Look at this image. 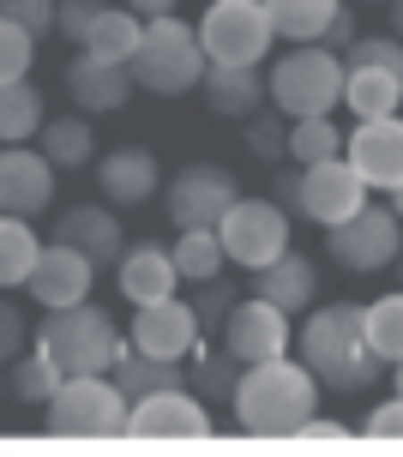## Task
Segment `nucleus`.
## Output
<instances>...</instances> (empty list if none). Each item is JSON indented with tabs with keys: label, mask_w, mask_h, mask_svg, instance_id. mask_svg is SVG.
<instances>
[{
	"label": "nucleus",
	"mask_w": 403,
	"mask_h": 457,
	"mask_svg": "<svg viewBox=\"0 0 403 457\" xmlns=\"http://www.w3.org/2000/svg\"><path fill=\"white\" fill-rule=\"evenodd\" d=\"M356 434L349 421H337V415H307L301 428H295V439H332V445H343V439Z\"/></svg>",
	"instance_id": "nucleus-44"
},
{
	"label": "nucleus",
	"mask_w": 403,
	"mask_h": 457,
	"mask_svg": "<svg viewBox=\"0 0 403 457\" xmlns=\"http://www.w3.org/2000/svg\"><path fill=\"white\" fill-rule=\"evenodd\" d=\"M391 265H398V277H403V247H398V259H391Z\"/></svg>",
	"instance_id": "nucleus-51"
},
{
	"label": "nucleus",
	"mask_w": 403,
	"mask_h": 457,
	"mask_svg": "<svg viewBox=\"0 0 403 457\" xmlns=\"http://www.w3.org/2000/svg\"><path fill=\"white\" fill-rule=\"evenodd\" d=\"M361 205H367V187H361V175L343 157H325V162H307V169H301L295 217L332 228V223H343V217H356Z\"/></svg>",
	"instance_id": "nucleus-13"
},
{
	"label": "nucleus",
	"mask_w": 403,
	"mask_h": 457,
	"mask_svg": "<svg viewBox=\"0 0 403 457\" xmlns=\"http://www.w3.org/2000/svg\"><path fill=\"white\" fill-rule=\"evenodd\" d=\"M43 133V91L30 79H6L0 85V145H24Z\"/></svg>",
	"instance_id": "nucleus-30"
},
{
	"label": "nucleus",
	"mask_w": 403,
	"mask_h": 457,
	"mask_svg": "<svg viewBox=\"0 0 403 457\" xmlns=\"http://www.w3.org/2000/svg\"><path fill=\"white\" fill-rule=\"evenodd\" d=\"M271 199L283 211H295V199H301V169H277V181H271Z\"/></svg>",
	"instance_id": "nucleus-46"
},
{
	"label": "nucleus",
	"mask_w": 403,
	"mask_h": 457,
	"mask_svg": "<svg viewBox=\"0 0 403 457\" xmlns=\"http://www.w3.org/2000/svg\"><path fill=\"white\" fill-rule=\"evenodd\" d=\"M181 0H127V12H139V19H163V12H175Z\"/></svg>",
	"instance_id": "nucleus-47"
},
{
	"label": "nucleus",
	"mask_w": 403,
	"mask_h": 457,
	"mask_svg": "<svg viewBox=\"0 0 403 457\" xmlns=\"http://www.w3.org/2000/svg\"><path fill=\"white\" fill-rule=\"evenodd\" d=\"M343 61H374V67H385L391 79H403V43L398 37H356V43L343 48Z\"/></svg>",
	"instance_id": "nucleus-38"
},
{
	"label": "nucleus",
	"mask_w": 403,
	"mask_h": 457,
	"mask_svg": "<svg viewBox=\"0 0 403 457\" xmlns=\"http://www.w3.org/2000/svg\"><path fill=\"white\" fill-rule=\"evenodd\" d=\"M97 187H103V205H151L163 193V169H157V151L145 145H121L109 157H97Z\"/></svg>",
	"instance_id": "nucleus-18"
},
{
	"label": "nucleus",
	"mask_w": 403,
	"mask_h": 457,
	"mask_svg": "<svg viewBox=\"0 0 403 457\" xmlns=\"http://www.w3.org/2000/svg\"><path fill=\"white\" fill-rule=\"evenodd\" d=\"M61 379H67V373H61V367L48 361L43 349H24V355H13V373H6V391L19 397L24 410H43L48 397L61 391Z\"/></svg>",
	"instance_id": "nucleus-32"
},
{
	"label": "nucleus",
	"mask_w": 403,
	"mask_h": 457,
	"mask_svg": "<svg viewBox=\"0 0 403 457\" xmlns=\"http://www.w3.org/2000/svg\"><path fill=\"white\" fill-rule=\"evenodd\" d=\"M283 109H253L247 114V145L259 151L265 162H283Z\"/></svg>",
	"instance_id": "nucleus-37"
},
{
	"label": "nucleus",
	"mask_w": 403,
	"mask_h": 457,
	"mask_svg": "<svg viewBox=\"0 0 403 457\" xmlns=\"http://www.w3.org/2000/svg\"><path fill=\"white\" fill-rule=\"evenodd\" d=\"M121 325L103 313V307H90V301H72V307H48L43 313V331H37V349H43L48 361L61 367V373H109L114 355H121Z\"/></svg>",
	"instance_id": "nucleus-4"
},
{
	"label": "nucleus",
	"mask_w": 403,
	"mask_h": 457,
	"mask_svg": "<svg viewBox=\"0 0 403 457\" xmlns=\"http://www.w3.org/2000/svg\"><path fill=\"white\" fill-rule=\"evenodd\" d=\"M343 162L361 175L367 193H391L403 181V114L356 120V133L343 138Z\"/></svg>",
	"instance_id": "nucleus-11"
},
{
	"label": "nucleus",
	"mask_w": 403,
	"mask_h": 457,
	"mask_svg": "<svg viewBox=\"0 0 403 457\" xmlns=\"http://www.w3.org/2000/svg\"><path fill=\"white\" fill-rule=\"evenodd\" d=\"M217 241H223L229 265L265 271L277 253H290V211L277 205V199H235L217 217Z\"/></svg>",
	"instance_id": "nucleus-8"
},
{
	"label": "nucleus",
	"mask_w": 403,
	"mask_h": 457,
	"mask_svg": "<svg viewBox=\"0 0 403 457\" xmlns=\"http://www.w3.org/2000/svg\"><path fill=\"white\" fill-rule=\"evenodd\" d=\"M343 109L356 114V120L403 114V79H391L374 61H343Z\"/></svg>",
	"instance_id": "nucleus-23"
},
{
	"label": "nucleus",
	"mask_w": 403,
	"mask_h": 457,
	"mask_svg": "<svg viewBox=\"0 0 403 457\" xmlns=\"http://www.w3.org/2000/svg\"><path fill=\"white\" fill-rule=\"evenodd\" d=\"M139 30H145L139 12H127V6H103L79 48L97 54V61H121V67H127V61H133V48H139Z\"/></svg>",
	"instance_id": "nucleus-27"
},
{
	"label": "nucleus",
	"mask_w": 403,
	"mask_h": 457,
	"mask_svg": "<svg viewBox=\"0 0 403 457\" xmlns=\"http://www.w3.org/2000/svg\"><path fill=\"white\" fill-rule=\"evenodd\" d=\"M259 6H265V19H271V37H283V43H319L343 0H259Z\"/></svg>",
	"instance_id": "nucleus-26"
},
{
	"label": "nucleus",
	"mask_w": 403,
	"mask_h": 457,
	"mask_svg": "<svg viewBox=\"0 0 403 457\" xmlns=\"http://www.w3.org/2000/svg\"><path fill=\"white\" fill-rule=\"evenodd\" d=\"M103 6H109V0H55V30H61L67 43H85V30L97 24Z\"/></svg>",
	"instance_id": "nucleus-39"
},
{
	"label": "nucleus",
	"mask_w": 403,
	"mask_h": 457,
	"mask_svg": "<svg viewBox=\"0 0 403 457\" xmlns=\"http://www.w3.org/2000/svg\"><path fill=\"white\" fill-rule=\"evenodd\" d=\"M223 349L235 361H271V355H290L295 349V325L283 307H271V301H241V307H229L223 320Z\"/></svg>",
	"instance_id": "nucleus-14"
},
{
	"label": "nucleus",
	"mask_w": 403,
	"mask_h": 457,
	"mask_svg": "<svg viewBox=\"0 0 403 457\" xmlns=\"http://www.w3.org/2000/svg\"><path fill=\"white\" fill-rule=\"evenodd\" d=\"M235 199H241V187H235V175L217 169V162H187L175 181L163 187V211H169L175 228H217V217H223Z\"/></svg>",
	"instance_id": "nucleus-10"
},
{
	"label": "nucleus",
	"mask_w": 403,
	"mask_h": 457,
	"mask_svg": "<svg viewBox=\"0 0 403 457\" xmlns=\"http://www.w3.org/2000/svg\"><path fill=\"white\" fill-rule=\"evenodd\" d=\"M193 30H199V48L211 67H259L277 43L259 0H211Z\"/></svg>",
	"instance_id": "nucleus-7"
},
{
	"label": "nucleus",
	"mask_w": 403,
	"mask_h": 457,
	"mask_svg": "<svg viewBox=\"0 0 403 457\" xmlns=\"http://www.w3.org/2000/svg\"><path fill=\"white\" fill-rule=\"evenodd\" d=\"M187 391H199V397H235V379H241V361L229 355V349H211V355H187Z\"/></svg>",
	"instance_id": "nucleus-35"
},
{
	"label": "nucleus",
	"mask_w": 403,
	"mask_h": 457,
	"mask_svg": "<svg viewBox=\"0 0 403 457\" xmlns=\"http://www.w3.org/2000/svg\"><path fill=\"white\" fill-rule=\"evenodd\" d=\"M205 434H211V410L187 386L127 403V439H205Z\"/></svg>",
	"instance_id": "nucleus-12"
},
{
	"label": "nucleus",
	"mask_w": 403,
	"mask_h": 457,
	"mask_svg": "<svg viewBox=\"0 0 403 457\" xmlns=\"http://www.w3.org/2000/svg\"><path fill=\"white\" fill-rule=\"evenodd\" d=\"M0 19H13L30 37H48L55 30V0H0Z\"/></svg>",
	"instance_id": "nucleus-40"
},
{
	"label": "nucleus",
	"mask_w": 403,
	"mask_h": 457,
	"mask_svg": "<svg viewBox=\"0 0 403 457\" xmlns=\"http://www.w3.org/2000/svg\"><path fill=\"white\" fill-rule=\"evenodd\" d=\"M283 157H290L295 169H307V162H325V157H343V133H337V120H332V114H307V120H290Z\"/></svg>",
	"instance_id": "nucleus-34"
},
{
	"label": "nucleus",
	"mask_w": 403,
	"mask_h": 457,
	"mask_svg": "<svg viewBox=\"0 0 403 457\" xmlns=\"http://www.w3.org/2000/svg\"><path fill=\"white\" fill-rule=\"evenodd\" d=\"M253 295L259 301H271V307H283V313H307L319 301V265L307 259V253H277L265 271H253Z\"/></svg>",
	"instance_id": "nucleus-22"
},
{
	"label": "nucleus",
	"mask_w": 403,
	"mask_h": 457,
	"mask_svg": "<svg viewBox=\"0 0 403 457\" xmlns=\"http://www.w3.org/2000/svg\"><path fill=\"white\" fill-rule=\"evenodd\" d=\"M43 157L55 169H85L97 157V127H90V114H55L43 120Z\"/></svg>",
	"instance_id": "nucleus-28"
},
{
	"label": "nucleus",
	"mask_w": 403,
	"mask_h": 457,
	"mask_svg": "<svg viewBox=\"0 0 403 457\" xmlns=\"http://www.w3.org/2000/svg\"><path fill=\"white\" fill-rule=\"evenodd\" d=\"M199 289V301H193V313H199V331L205 325H223L229 307H235V289H229L223 277H211V283H193Z\"/></svg>",
	"instance_id": "nucleus-41"
},
{
	"label": "nucleus",
	"mask_w": 403,
	"mask_h": 457,
	"mask_svg": "<svg viewBox=\"0 0 403 457\" xmlns=\"http://www.w3.org/2000/svg\"><path fill=\"white\" fill-rule=\"evenodd\" d=\"M385 199H391V211H398V223H403V181L391 187V193H385Z\"/></svg>",
	"instance_id": "nucleus-49"
},
{
	"label": "nucleus",
	"mask_w": 403,
	"mask_h": 457,
	"mask_svg": "<svg viewBox=\"0 0 403 457\" xmlns=\"http://www.w3.org/2000/svg\"><path fill=\"white\" fill-rule=\"evenodd\" d=\"M391 391L403 397V361H391Z\"/></svg>",
	"instance_id": "nucleus-50"
},
{
	"label": "nucleus",
	"mask_w": 403,
	"mask_h": 457,
	"mask_svg": "<svg viewBox=\"0 0 403 457\" xmlns=\"http://www.w3.org/2000/svg\"><path fill=\"white\" fill-rule=\"evenodd\" d=\"M24 313H19V301H0V367L13 361V355H24Z\"/></svg>",
	"instance_id": "nucleus-43"
},
{
	"label": "nucleus",
	"mask_w": 403,
	"mask_h": 457,
	"mask_svg": "<svg viewBox=\"0 0 403 457\" xmlns=\"http://www.w3.org/2000/svg\"><path fill=\"white\" fill-rule=\"evenodd\" d=\"M385 6H391V37L403 43V0H385Z\"/></svg>",
	"instance_id": "nucleus-48"
},
{
	"label": "nucleus",
	"mask_w": 403,
	"mask_h": 457,
	"mask_svg": "<svg viewBox=\"0 0 403 457\" xmlns=\"http://www.w3.org/2000/svg\"><path fill=\"white\" fill-rule=\"evenodd\" d=\"M90 283H97V265H90L85 253L61 247V241H48V247L37 253L30 277H24V289H30V301H43V313H48V307L90 301Z\"/></svg>",
	"instance_id": "nucleus-17"
},
{
	"label": "nucleus",
	"mask_w": 403,
	"mask_h": 457,
	"mask_svg": "<svg viewBox=\"0 0 403 457\" xmlns=\"http://www.w3.org/2000/svg\"><path fill=\"white\" fill-rule=\"evenodd\" d=\"M0 391H6V379H0Z\"/></svg>",
	"instance_id": "nucleus-53"
},
{
	"label": "nucleus",
	"mask_w": 403,
	"mask_h": 457,
	"mask_svg": "<svg viewBox=\"0 0 403 457\" xmlns=\"http://www.w3.org/2000/svg\"><path fill=\"white\" fill-rule=\"evenodd\" d=\"M295 349H301V367L332 391H367L374 379H380V355L367 349L356 301L307 307V325L295 331Z\"/></svg>",
	"instance_id": "nucleus-2"
},
{
	"label": "nucleus",
	"mask_w": 403,
	"mask_h": 457,
	"mask_svg": "<svg viewBox=\"0 0 403 457\" xmlns=\"http://www.w3.org/2000/svg\"><path fill=\"white\" fill-rule=\"evenodd\" d=\"M398 247H403L398 211L374 205V199H367L356 217H343V223L325 228V253H332V265H343V271H356V277L385 271V265L398 259Z\"/></svg>",
	"instance_id": "nucleus-9"
},
{
	"label": "nucleus",
	"mask_w": 403,
	"mask_h": 457,
	"mask_svg": "<svg viewBox=\"0 0 403 457\" xmlns=\"http://www.w3.org/2000/svg\"><path fill=\"white\" fill-rule=\"evenodd\" d=\"M235 421L253 439H295V428L314 415L319 403V379L290 355H271V361H247L235 379Z\"/></svg>",
	"instance_id": "nucleus-1"
},
{
	"label": "nucleus",
	"mask_w": 403,
	"mask_h": 457,
	"mask_svg": "<svg viewBox=\"0 0 403 457\" xmlns=\"http://www.w3.org/2000/svg\"><path fill=\"white\" fill-rule=\"evenodd\" d=\"M37 253H43V241H37L30 217L0 211V289H24V277H30V265H37Z\"/></svg>",
	"instance_id": "nucleus-31"
},
{
	"label": "nucleus",
	"mask_w": 403,
	"mask_h": 457,
	"mask_svg": "<svg viewBox=\"0 0 403 457\" xmlns=\"http://www.w3.org/2000/svg\"><path fill=\"white\" fill-rule=\"evenodd\" d=\"M199 91H205V103H211V114L247 120L253 109H265V72L259 67H205Z\"/></svg>",
	"instance_id": "nucleus-24"
},
{
	"label": "nucleus",
	"mask_w": 403,
	"mask_h": 457,
	"mask_svg": "<svg viewBox=\"0 0 403 457\" xmlns=\"http://www.w3.org/2000/svg\"><path fill=\"white\" fill-rule=\"evenodd\" d=\"M175 277L181 283H211V277H223V241H217V228H175Z\"/></svg>",
	"instance_id": "nucleus-29"
},
{
	"label": "nucleus",
	"mask_w": 403,
	"mask_h": 457,
	"mask_svg": "<svg viewBox=\"0 0 403 457\" xmlns=\"http://www.w3.org/2000/svg\"><path fill=\"white\" fill-rule=\"evenodd\" d=\"M367 6H385V0H367Z\"/></svg>",
	"instance_id": "nucleus-52"
},
{
	"label": "nucleus",
	"mask_w": 403,
	"mask_h": 457,
	"mask_svg": "<svg viewBox=\"0 0 403 457\" xmlns=\"http://www.w3.org/2000/svg\"><path fill=\"white\" fill-rule=\"evenodd\" d=\"M114 289H121V301H133V307L169 301L181 289L169 247H163V241H133V247H121V259H114Z\"/></svg>",
	"instance_id": "nucleus-19"
},
{
	"label": "nucleus",
	"mask_w": 403,
	"mask_h": 457,
	"mask_svg": "<svg viewBox=\"0 0 403 457\" xmlns=\"http://www.w3.org/2000/svg\"><path fill=\"white\" fill-rule=\"evenodd\" d=\"M205 48H199V30L187 19H175V12H163V19H145V30H139V48L133 61H127V72H133L139 91L151 96H187L199 91L205 79Z\"/></svg>",
	"instance_id": "nucleus-3"
},
{
	"label": "nucleus",
	"mask_w": 403,
	"mask_h": 457,
	"mask_svg": "<svg viewBox=\"0 0 403 457\" xmlns=\"http://www.w3.org/2000/svg\"><path fill=\"white\" fill-rule=\"evenodd\" d=\"M43 421L55 439H114L127 434V397L109 373H72L43 403Z\"/></svg>",
	"instance_id": "nucleus-6"
},
{
	"label": "nucleus",
	"mask_w": 403,
	"mask_h": 457,
	"mask_svg": "<svg viewBox=\"0 0 403 457\" xmlns=\"http://www.w3.org/2000/svg\"><path fill=\"white\" fill-rule=\"evenodd\" d=\"M361 434H367V439H403V397H398V391H391L385 403H374V410H367Z\"/></svg>",
	"instance_id": "nucleus-42"
},
{
	"label": "nucleus",
	"mask_w": 403,
	"mask_h": 457,
	"mask_svg": "<svg viewBox=\"0 0 403 457\" xmlns=\"http://www.w3.org/2000/svg\"><path fill=\"white\" fill-rule=\"evenodd\" d=\"M265 96L283 109V120H307V114L343 109V54H332L325 43H295L265 72Z\"/></svg>",
	"instance_id": "nucleus-5"
},
{
	"label": "nucleus",
	"mask_w": 403,
	"mask_h": 457,
	"mask_svg": "<svg viewBox=\"0 0 403 457\" xmlns=\"http://www.w3.org/2000/svg\"><path fill=\"white\" fill-rule=\"evenodd\" d=\"M199 313H193V301H151V307H133V331L127 343L145 349V355H163V361H187L193 349H199Z\"/></svg>",
	"instance_id": "nucleus-15"
},
{
	"label": "nucleus",
	"mask_w": 403,
	"mask_h": 457,
	"mask_svg": "<svg viewBox=\"0 0 403 457\" xmlns=\"http://www.w3.org/2000/svg\"><path fill=\"white\" fill-rule=\"evenodd\" d=\"M361 331H367V349L380 355V367L403 361V289L367 301V307H361Z\"/></svg>",
	"instance_id": "nucleus-33"
},
{
	"label": "nucleus",
	"mask_w": 403,
	"mask_h": 457,
	"mask_svg": "<svg viewBox=\"0 0 403 457\" xmlns=\"http://www.w3.org/2000/svg\"><path fill=\"white\" fill-rule=\"evenodd\" d=\"M133 72L121 67V61H97V54H79L67 67V96H72V109H85L90 120L97 114H121L127 103H133Z\"/></svg>",
	"instance_id": "nucleus-20"
},
{
	"label": "nucleus",
	"mask_w": 403,
	"mask_h": 457,
	"mask_svg": "<svg viewBox=\"0 0 403 457\" xmlns=\"http://www.w3.org/2000/svg\"><path fill=\"white\" fill-rule=\"evenodd\" d=\"M55 241H61V247H72V253H85L97 271H103V265H114V259H121V247H127L114 205H67L61 217H55Z\"/></svg>",
	"instance_id": "nucleus-21"
},
{
	"label": "nucleus",
	"mask_w": 403,
	"mask_h": 457,
	"mask_svg": "<svg viewBox=\"0 0 403 457\" xmlns=\"http://www.w3.org/2000/svg\"><path fill=\"white\" fill-rule=\"evenodd\" d=\"M356 37H361V30H356V12H349V6H337V12H332V24H325V37H319V43L332 48V54H343V48L356 43Z\"/></svg>",
	"instance_id": "nucleus-45"
},
{
	"label": "nucleus",
	"mask_w": 403,
	"mask_h": 457,
	"mask_svg": "<svg viewBox=\"0 0 403 457\" xmlns=\"http://www.w3.org/2000/svg\"><path fill=\"white\" fill-rule=\"evenodd\" d=\"M55 199V162L30 145H0V211L43 217Z\"/></svg>",
	"instance_id": "nucleus-16"
},
{
	"label": "nucleus",
	"mask_w": 403,
	"mask_h": 457,
	"mask_svg": "<svg viewBox=\"0 0 403 457\" xmlns=\"http://www.w3.org/2000/svg\"><path fill=\"white\" fill-rule=\"evenodd\" d=\"M30 61H37V37L19 30L13 19H0V85L6 79H30Z\"/></svg>",
	"instance_id": "nucleus-36"
},
{
	"label": "nucleus",
	"mask_w": 403,
	"mask_h": 457,
	"mask_svg": "<svg viewBox=\"0 0 403 457\" xmlns=\"http://www.w3.org/2000/svg\"><path fill=\"white\" fill-rule=\"evenodd\" d=\"M109 379L121 386V397L133 403V397H151V391L187 386V361H163V355H145V349H133V343H121V355H114Z\"/></svg>",
	"instance_id": "nucleus-25"
}]
</instances>
